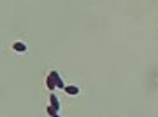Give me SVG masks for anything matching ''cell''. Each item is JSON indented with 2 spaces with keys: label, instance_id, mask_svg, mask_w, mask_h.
<instances>
[{
  "label": "cell",
  "instance_id": "obj_5",
  "mask_svg": "<svg viewBox=\"0 0 158 117\" xmlns=\"http://www.w3.org/2000/svg\"><path fill=\"white\" fill-rule=\"evenodd\" d=\"M46 86H48V89H49V91L56 89V82H55V79H53L51 75L46 77Z\"/></svg>",
  "mask_w": 158,
  "mask_h": 117
},
{
  "label": "cell",
  "instance_id": "obj_6",
  "mask_svg": "<svg viewBox=\"0 0 158 117\" xmlns=\"http://www.w3.org/2000/svg\"><path fill=\"white\" fill-rule=\"evenodd\" d=\"M46 112H48V115H49V117H58V114H60V110H56V108H55V107H53L51 103L48 105Z\"/></svg>",
  "mask_w": 158,
  "mask_h": 117
},
{
  "label": "cell",
  "instance_id": "obj_3",
  "mask_svg": "<svg viewBox=\"0 0 158 117\" xmlns=\"http://www.w3.org/2000/svg\"><path fill=\"white\" fill-rule=\"evenodd\" d=\"M13 49H14L16 53H27V44H23V42H14V44H13Z\"/></svg>",
  "mask_w": 158,
  "mask_h": 117
},
{
  "label": "cell",
  "instance_id": "obj_4",
  "mask_svg": "<svg viewBox=\"0 0 158 117\" xmlns=\"http://www.w3.org/2000/svg\"><path fill=\"white\" fill-rule=\"evenodd\" d=\"M49 103L56 108V110H60V100L56 98V95H53V93H49Z\"/></svg>",
  "mask_w": 158,
  "mask_h": 117
},
{
  "label": "cell",
  "instance_id": "obj_1",
  "mask_svg": "<svg viewBox=\"0 0 158 117\" xmlns=\"http://www.w3.org/2000/svg\"><path fill=\"white\" fill-rule=\"evenodd\" d=\"M49 75L53 77V79H55V82H56V88H58V89H63V88H65V82H63L62 75L58 74L56 70H51V72H49Z\"/></svg>",
  "mask_w": 158,
  "mask_h": 117
},
{
  "label": "cell",
  "instance_id": "obj_2",
  "mask_svg": "<svg viewBox=\"0 0 158 117\" xmlns=\"http://www.w3.org/2000/svg\"><path fill=\"white\" fill-rule=\"evenodd\" d=\"M63 91H65V95H70V96H77L79 93H81L77 86H65Z\"/></svg>",
  "mask_w": 158,
  "mask_h": 117
}]
</instances>
